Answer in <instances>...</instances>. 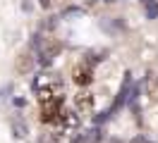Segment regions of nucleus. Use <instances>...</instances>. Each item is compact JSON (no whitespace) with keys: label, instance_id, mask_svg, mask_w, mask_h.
I'll return each instance as SVG.
<instances>
[{"label":"nucleus","instance_id":"f03ea898","mask_svg":"<svg viewBox=\"0 0 158 143\" xmlns=\"http://www.w3.org/2000/svg\"><path fill=\"white\" fill-rule=\"evenodd\" d=\"M94 93H89V91H81L79 95H74V107H77L79 112H91L94 110Z\"/></svg>","mask_w":158,"mask_h":143},{"label":"nucleus","instance_id":"6e6552de","mask_svg":"<svg viewBox=\"0 0 158 143\" xmlns=\"http://www.w3.org/2000/svg\"><path fill=\"white\" fill-rule=\"evenodd\" d=\"M132 143H148L144 136H137V138H132Z\"/></svg>","mask_w":158,"mask_h":143},{"label":"nucleus","instance_id":"9b49d317","mask_svg":"<svg viewBox=\"0 0 158 143\" xmlns=\"http://www.w3.org/2000/svg\"><path fill=\"white\" fill-rule=\"evenodd\" d=\"M144 2H148V0H144Z\"/></svg>","mask_w":158,"mask_h":143},{"label":"nucleus","instance_id":"39448f33","mask_svg":"<svg viewBox=\"0 0 158 143\" xmlns=\"http://www.w3.org/2000/svg\"><path fill=\"white\" fill-rule=\"evenodd\" d=\"M146 95H148V100L158 103V76H153V74H148V79H146Z\"/></svg>","mask_w":158,"mask_h":143},{"label":"nucleus","instance_id":"7ed1b4c3","mask_svg":"<svg viewBox=\"0 0 158 143\" xmlns=\"http://www.w3.org/2000/svg\"><path fill=\"white\" fill-rule=\"evenodd\" d=\"M98 141H101V131H98V129H89V131L74 136L69 143H98Z\"/></svg>","mask_w":158,"mask_h":143},{"label":"nucleus","instance_id":"20e7f679","mask_svg":"<svg viewBox=\"0 0 158 143\" xmlns=\"http://www.w3.org/2000/svg\"><path fill=\"white\" fill-rule=\"evenodd\" d=\"M79 110L77 107H74V110H62V112H60V122L65 124V126H67V129H72V126H79Z\"/></svg>","mask_w":158,"mask_h":143},{"label":"nucleus","instance_id":"f257e3e1","mask_svg":"<svg viewBox=\"0 0 158 143\" xmlns=\"http://www.w3.org/2000/svg\"><path fill=\"white\" fill-rule=\"evenodd\" d=\"M72 79H74V84L77 86H89L94 81V67L91 62H81L72 69Z\"/></svg>","mask_w":158,"mask_h":143},{"label":"nucleus","instance_id":"9d476101","mask_svg":"<svg viewBox=\"0 0 158 143\" xmlns=\"http://www.w3.org/2000/svg\"><path fill=\"white\" fill-rule=\"evenodd\" d=\"M106 2H113V0H106Z\"/></svg>","mask_w":158,"mask_h":143},{"label":"nucleus","instance_id":"0eeeda50","mask_svg":"<svg viewBox=\"0 0 158 143\" xmlns=\"http://www.w3.org/2000/svg\"><path fill=\"white\" fill-rule=\"evenodd\" d=\"M146 17L148 19H156L158 17V2H153V0H148V2H146Z\"/></svg>","mask_w":158,"mask_h":143},{"label":"nucleus","instance_id":"423d86ee","mask_svg":"<svg viewBox=\"0 0 158 143\" xmlns=\"http://www.w3.org/2000/svg\"><path fill=\"white\" fill-rule=\"evenodd\" d=\"M12 131H15L17 138H24L27 136V124L22 122V119H12Z\"/></svg>","mask_w":158,"mask_h":143},{"label":"nucleus","instance_id":"1a4fd4ad","mask_svg":"<svg viewBox=\"0 0 158 143\" xmlns=\"http://www.w3.org/2000/svg\"><path fill=\"white\" fill-rule=\"evenodd\" d=\"M41 5H43V7H48V5H50V0H41Z\"/></svg>","mask_w":158,"mask_h":143}]
</instances>
